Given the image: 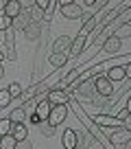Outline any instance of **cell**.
<instances>
[{
  "label": "cell",
  "mask_w": 131,
  "mask_h": 149,
  "mask_svg": "<svg viewBox=\"0 0 131 149\" xmlns=\"http://www.w3.org/2000/svg\"><path fill=\"white\" fill-rule=\"evenodd\" d=\"M94 26H96V20H94V18H88V20H85V24H83V29H81V35L88 37L90 33L94 31Z\"/></svg>",
  "instance_id": "cell-19"
},
{
  "label": "cell",
  "mask_w": 131,
  "mask_h": 149,
  "mask_svg": "<svg viewBox=\"0 0 131 149\" xmlns=\"http://www.w3.org/2000/svg\"><path fill=\"white\" fill-rule=\"evenodd\" d=\"M61 145H63V149H77V145H79L77 132L74 130H66L63 136H61Z\"/></svg>",
  "instance_id": "cell-7"
},
{
  "label": "cell",
  "mask_w": 131,
  "mask_h": 149,
  "mask_svg": "<svg viewBox=\"0 0 131 149\" xmlns=\"http://www.w3.org/2000/svg\"><path fill=\"white\" fill-rule=\"evenodd\" d=\"M28 24H31V22H28V18H22V15H18V18L11 20V29H13V31H24Z\"/></svg>",
  "instance_id": "cell-15"
},
{
  "label": "cell",
  "mask_w": 131,
  "mask_h": 149,
  "mask_svg": "<svg viewBox=\"0 0 131 149\" xmlns=\"http://www.w3.org/2000/svg\"><path fill=\"white\" fill-rule=\"evenodd\" d=\"M129 72H131V64H125V66H112V68L107 70V74H105V77H107L109 81H122V79H127V77H129Z\"/></svg>",
  "instance_id": "cell-3"
},
{
  "label": "cell",
  "mask_w": 131,
  "mask_h": 149,
  "mask_svg": "<svg viewBox=\"0 0 131 149\" xmlns=\"http://www.w3.org/2000/svg\"><path fill=\"white\" fill-rule=\"evenodd\" d=\"M13 101V99H11V94H9V90H0V107H9V103Z\"/></svg>",
  "instance_id": "cell-21"
},
{
  "label": "cell",
  "mask_w": 131,
  "mask_h": 149,
  "mask_svg": "<svg viewBox=\"0 0 131 149\" xmlns=\"http://www.w3.org/2000/svg\"><path fill=\"white\" fill-rule=\"evenodd\" d=\"M20 13H22V9H20L18 0H7V7H5V11H2V15H7L9 20H13V18H18Z\"/></svg>",
  "instance_id": "cell-8"
},
{
  "label": "cell",
  "mask_w": 131,
  "mask_h": 149,
  "mask_svg": "<svg viewBox=\"0 0 131 149\" xmlns=\"http://www.w3.org/2000/svg\"><path fill=\"white\" fill-rule=\"evenodd\" d=\"M85 42H88V37L79 33V35L72 40V44H70V53H72V55H81V53H83V48H85Z\"/></svg>",
  "instance_id": "cell-11"
},
{
  "label": "cell",
  "mask_w": 131,
  "mask_h": 149,
  "mask_svg": "<svg viewBox=\"0 0 131 149\" xmlns=\"http://www.w3.org/2000/svg\"><path fill=\"white\" fill-rule=\"evenodd\" d=\"M7 90H9L11 99H15V97H20V94H22V86H20V84H15V81H13V84H11Z\"/></svg>",
  "instance_id": "cell-25"
},
{
  "label": "cell",
  "mask_w": 131,
  "mask_h": 149,
  "mask_svg": "<svg viewBox=\"0 0 131 149\" xmlns=\"http://www.w3.org/2000/svg\"><path fill=\"white\" fill-rule=\"evenodd\" d=\"M66 116H68V107H66V105H52L46 123L52 125V127H57V125H61V123L66 121Z\"/></svg>",
  "instance_id": "cell-1"
},
{
  "label": "cell",
  "mask_w": 131,
  "mask_h": 149,
  "mask_svg": "<svg viewBox=\"0 0 131 149\" xmlns=\"http://www.w3.org/2000/svg\"><path fill=\"white\" fill-rule=\"evenodd\" d=\"M94 86H96V92L101 94V97H112L114 94V84L105 77V74H96Z\"/></svg>",
  "instance_id": "cell-4"
},
{
  "label": "cell",
  "mask_w": 131,
  "mask_h": 149,
  "mask_svg": "<svg viewBox=\"0 0 131 149\" xmlns=\"http://www.w3.org/2000/svg\"><path fill=\"white\" fill-rule=\"evenodd\" d=\"M9 121L13 123V125L15 123H26V112H24V107H15L9 114Z\"/></svg>",
  "instance_id": "cell-14"
},
{
  "label": "cell",
  "mask_w": 131,
  "mask_h": 149,
  "mask_svg": "<svg viewBox=\"0 0 131 149\" xmlns=\"http://www.w3.org/2000/svg\"><path fill=\"white\" fill-rule=\"evenodd\" d=\"M24 33H26V40H37L39 33H42V29H39L37 24H28V26L24 29Z\"/></svg>",
  "instance_id": "cell-16"
},
{
  "label": "cell",
  "mask_w": 131,
  "mask_h": 149,
  "mask_svg": "<svg viewBox=\"0 0 131 149\" xmlns=\"http://www.w3.org/2000/svg\"><path fill=\"white\" fill-rule=\"evenodd\" d=\"M28 15H31V20H35V22H42V15H44V11H42V9H37V7L33 5L31 9H28Z\"/></svg>",
  "instance_id": "cell-23"
},
{
  "label": "cell",
  "mask_w": 131,
  "mask_h": 149,
  "mask_svg": "<svg viewBox=\"0 0 131 149\" xmlns=\"http://www.w3.org/2000/svg\"><path fill=\"white\" fill-rule=\"evenodd\" d=\"M48 2H50V0H35V2H33V5H35V7H37V9H46V7H48Z\"/></svg>",
  "instance_id": "cell-32"
},
{
  "label": "cell",
  "mask_w": 131,
  "mask_h": 149,
  "mask_svg": "<svg viewBox=\"0 0 131 149\" xmlns=\"http://www.w3.org/2000/svg\"><path fill=\"white\" fill-rule=\"evenodd\" d=\"M15 149H33V145H31V140H20V143H15Z\"/></svg>",
  "instance_id": "cell-29"
},
{
  "label": "cell",
  "mask_w": 131,
  "mask_h": 149,
  "mask_svg": "<svg viewBox=\"0 0 131 149\" xmlns=\"http://www.w3.org/2000/svg\"><path fill=\"white\" fill-rule=\"evenodd\" d=\"M11 125H13V123H11L9 118H0V138L11 134Z\"/></svg>",
  "instance_id": "cell-20"
},
{
  "label": "cell",
  "mask_w": 131,
  "mask_h": 149,
  "mask_svg": "<svg viewBox=\"0 0 131 149\" xmlns=\"http://www.w3.org/2000/svg\"><path fill=\"white\" fill-rule=\"evenodd\" d=\"M26 134H28V127L26 123H15V125H11V136H13L15 140H26Z\"/></svg>",
  "instance_id": "cell-9"
},
{
  "label": "cell",
  "mask_w": 131,
  "mask_h": 149,
  "mask_svg": "<svg viewBox=\"0 0 131 149\" xmlns=\"http://www.w3.org/2000/svg\"><path fill=\"white\" fill-rule=\"evenodd\" d=\"M13 42H15V31H13V29H7V31H5V44H7V48H13Z\"/></svg>",
  "instance_id": "cell-22"
},
{
  "label": "cell",
  "mask_w": 131,
  "mask_h": 149,
  "mask_svg": "<svg viewBox=\"0 0 131 149\" xmlns=\"http://www.w3.org/2000/svg\"><path fill=\"white\" fill-rule=\"evenodd\" d=\"M7 29H11V20L0 13V31H7Z\"/></svg>",
  "instance_id": "cell-27"
},
{
  "label": "cell",
  "mask_w": 131,
  "mask_h": 149,
  "mask_svg": "<svg viewBox=\"0 0 131 149\" xmlns=\"http://www.w3.org/2000/svg\"><path fill=\"white\" fill-rule=\"evenodd\" d=\"M70 44H72L70 37H66V35L57 37V42H55V53H63V55H66V51H70Z\"/></svg>",
  "instance_id": "cell-13"
},
{
  "label": "cell",
  "mask_w": 131,
  "mask_h": 149,
  "mask_svg": "<svg viewBox=\"0 0 131 149\" xmlns=\"http://www.w3.org/2000/svg\"><path fill=\"white\" fill-rule=\"evenodd\" d=\"M50 107H52V105L46 101V99H44V101H39L37 105H35V116H37L39 121H46L48 114H50Z\"/></svg>",
  "instance_id": "cell-10"
},
{
  "label": "cell",
  "mask_w": 131,
  "mask_h": 149,
  "mask_svg": "<svg viewBox=\"0 0 131 149\" xmlns=\"http://www.w3.org/2000/svg\"><path fill=\"white\" fill-rule=\"evenodd\" d=\"M15 143H18V140H15L11 134H7V136L0 138V149H15Z\"/></svg>",
  "instance_id": "cell-17"
},
{
  "label": "cell",
  "mask_w": 131,
  "mask_h": 149,
  "mask_svg": "<svg viewBox=\"0 0 131 149\" xmlns=\"http://www.w3.org/2000/svg\"><path fill=\"white\" fill-rule=\"evenodd\" d=\"M48 61H50V64L55 66V68H61V66H63L68 59H66V55H63V53H52V55H50V59H48Z\"/></svg>",
  "instance_id": "cell-18"
},
{
  "label": "cell",
  "mask_w": 131,
  "mask_h": 149,
  "mask_svg": "<svg viewBox=\"0 0 131 149\" xmlns=\"http://www.w3.org/2000/svg\"><path fill=\"white\" fill-rule=\"evenodd\" d=\"M96 72V70H88V72H83V74H79V84H85V81L92 77V74Z\"/></svg>",
  "instance_id": "cell-31"
},
{
  "label": "cell",
  "mask_w": 131,
  "mask_h": 149,
  "mask_svg": "<svg viewBox=\"0 0 131 149\" xmlns=\"http://www.w3.org/2000/svg\"><path fill=\"white\" fill-rule=\"evenodd\" d=\"M5 7H7V0H0V11H5Z\"/></svg>",
  "instance_id": "cell-34"
},
{
  "label": "cell",
  "mask_w": 131,
  "mask_h": 149,
  "mask_svg": "<svg viewBox=\"0 0 131 149\" xmlns=\"http://www.w3.org/2000/svg\"><path fill=\"white\" fill-rule=\"evenodd\" d=\"M94 123L98 127H112V130H118L122 127V121L116 116H109V114H94Z\"/></svg>",
  "instance_id": "cell-5"
},
{
  "label": "cell",
  "mask_w": 131,
  "mask_h": 149,
  "mask_svg": "<svg viewBox=\"0 0 131 149\" xmlns=\"http://www.w3.org/2000/svg\"><path fill=\"white\" fill-rule=\"evenodd\" d=\"M120 44H122V40L118 35H109L107 40H105V44H103V48L107 53H118L120 51Z\"/></svg>",
  "instance_id": "cell-12"
},
{
  "label": "cell",
  "mask_w": 131,
  "mask_h": 149,
  "mask_svg": "<svg viewBox=\"0 0 131 149\" xmlns=\"http://www.w3.org/2000/svg\"><path fill=\"white\" fill-rule=\"evenodd\" d=\"M68 92H66V90H55L52 88L50 92H46V101L50 103V105H66V103H68Z\"/></svg>",
  "instance_id": "cell-6"
},
{
  "label": "cell",
  "mask_w": 131,
  "mask_h": 149,
  "mask_svg": "<svg viewBox=\"0 0 131 149\" xmlns=\"http://www.w3.org/2000/svg\"><path fill=\"white\" fill-rule=\"evenodd\" d=\"M55 7H57V2H48V7H46V11H44V15H42V20H50L52 18V11H55Z\"/></svg>",
  "instance_id": "cell-26"
},
{
  "label": "cell",
  "mask_w": 131,
  "mask_h": 149,
  "mask_svg": "<svg viewBox=\"0 0 131 149\" xmlns=\"http://www.w3.org/2000/svg\"><path fill=\"white\" fill-rule=\"evenodd\" d=\"M7 57H9V59H15V51H13V48H9V53H7Z\"/></svg>",
  "instance_id": "cell-33"
},
{
  "label": "cell",
  "mask_w": 131,
  "mask_h": 149,
  "mask_svg": "<svg viewBox=\"0 0 131 149\" xmlns=\"http://www.w3.org/2000/svg\"><path fill=\"white\" fill-rule=\"evenodd\" d=\"M59 7H61V15L68 20H79L83 15V9L79 2H59Z\"/></svg>",
  "instance_id": "cell-2"
},
{
  "label": "cell",
  "mask_w": 131,
  "mask_h": 149,
  "mask_svg": "<svg viewBox=\"0 0 131 149\" xmlns=\"http://www.w3.org/2000/svg\"><path fill=\"white\" fill-rule=\"evenodd\" d=\"M2 61H5V55H2V53H0V64H2Z\"/></svg>",
  "instance_id": "cell-36"
},
{
  "label": "cell",
  "mask_w": 131,
  "mask_h": 149,
  "mask_svg": "<svg viewBox=\"0 0 131 149\" xmlns=\"http://www.w3.org/2000/svg\"><path fill=\"white\" fill-rule=\"evenodd\" d=\"M129 116H131V114H129V107H122V110L116 114V118H120V121H125V118H129Z\"/></svg>",
  "instance_id": "cell-30"
},
{
  "label": "cell",
  "mask_w": 131,
  "mask_h": 149,
  "mask_svg": "<svg viewBox=\"0 0 131 149\" xmlns=\"http://www.w3.org/2000/svg\"><path fill=\"white\" fill-rule=\"evenodd\" d=\"M42 134H46L48 138H50V136H55V127H52V125H48V123H46V125H42Z\"/></svg>",
  "instance_id": "cell-28"
},
{
  "label": "cell",
  "mask_w": 131,
  "mask_h": 149,
  "mask_svg": "<svg viewBox=\"0 0 131 149\" xmlns=\"http://www.w3.org/2000/svg\"><path fill=\"white\" fill-rule=\"evenodd\" d=\"M37 90H39V86H31V88H28L26 92H22V94H20V97H22V101H24V103H28V101L33 99V94L37 92Z\"/></svg>",
  "instance_id": "cell-24"
},
{
  "label": "cell",
  "mask_w": 131,
  "mask_h": 149,
  "mask_svg": "<svg viewBox=\"0 0 131 149\" xmlns=\"http://www.w3.org/2000/svg\"><path fill=\"white\" fill-rule=\"evenodd\" d=\"M5 77V68H2V64H0V79Z\"/></svg>",
  "instance_id": "cell-35"
}]
</instances>
